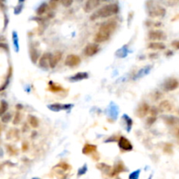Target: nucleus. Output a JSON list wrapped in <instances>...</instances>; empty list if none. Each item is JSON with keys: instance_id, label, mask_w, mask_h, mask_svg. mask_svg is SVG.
Masks as SVG:
<instances>
[{"instance_id": "nucleus-1", "label": "nucleus", "mask_w": 179, "mask_h": 179, "mask_svg": "<svg viewBox=\"0 0 179 179\" xmlns=\"http://www.w3.org/2000/svg\"><path fill=\"white\" fill-rule=\"evenodd\" d=\"M120 11L119 6L117 4H108L102 7L99 8L97 11L93 13L90 16V20L94 21L100 18H107L116 15Z\"/></svg>"}, {"instance_id": "nucleus-2", "label": "nucleus", "mask_w": 179, "mask_h": 179, "mask_svg": "<svg viewBox=\"0 0 179 179\" xmlns=\"http://www.w3.org/2000/svg\"><path fill=\"white\" fill-rule=\"evenodd\" d=\"M148 39L152 41H161L165 40L167 36L165 32L162 30H150L148 32Z\"/></svg>"}, {"instance_id": "nucleus-3", "label": "nucleus", "mask_w": 179, "mask_h": 179, "mask_svg": "<svg viewBox=\"0 0 179 179\" xmlns=\"http://www.w3.org/2000/svg\"><path fill=\"white\" fill-rule=\"evenodd\" d=\"M149 16L151 17H162L165 15V9L160 6H148Z\"/></svg>"}, {"instance_id": "nucleus-4", "label": "nucleus", "mask_w": 179, "mask_h": 179, "mask_svg": "<svg viewBox=\"0 0 179 179\" xmlns=\"http://www.w3.org/2000/svg\"><path fill=\"white\" fill-rule=\"evenodd\" d=\"M116 28H117V22L115 21L114 19H112V20H109V21H106L104 23L101 24L99 30L112 35V33L116 31Z\"/></svg>"}, {"instance_id": "nucleus-5", "label": "nucleus", "mask_w": 179, "mask_h": 179, "mask_svg": "<svg viewBox=\"0 0 179 179\" xmlns=\"http://www.w3.org/2000/svg\"><path fill=\"white\" fill-rule=\"evenodd\" d=\"M179 87V81L176 78H168L162 84V88L164 91L171 92L176 90Z\"/></svg>"}, {"instance_id": "nucleus-6", "label": "nucleus", "mask_w": 179, "mask_h": 179, "mask_svg": "<svg viewBox=\"0 0 179 179\" xmlns=\"http://www.w3.org/2000/svg\"><path fill=\"white\" fill-rule=\"evenodd\" d=\"M118 147L123 152H129L133 150V144L130 143V141L125 136H120L118 140Z\"/></svg>"}, {"instance_id": "nucleus-7", "label": "nucleus", "mask_w": 179, "mask_h": 179, "mask_svg": "<svg viewBox=\"0 0 179 179\" xmlns=\"http://www.w3.org/2000/svg\"><path fill=\"white\" fill-rule=\"evenodd\" d=\"M100 49L101 48H100L99 44H96V43L93 42V43L87 44V46H85L83 52L87 57H92V56H94L95 54H97L100 52Z\"/></svg>"}, {"instance_id": "nucleus-8", "label": "nucleus", "mask_w": 179, "mask_h": 179, "mask_svg": "<svg viewBox=\"0 0 179 179\" xmlns=\"http://www.w3.org/2000/svg\"><path fill=\"white\" fill-rule=\"evenodd\" d=\"M81 63V59L77 54H69L65 59V65L69 67H76Z\"/></svg>"}, {"instance_id": "nucleus-9", "label": "nucleus", "mask_w": 179, "mask_h": 179, "mask_svg": "<svg viewBox=\"0 0 179 179\" xmlns=\"http://www.w3.org/2000/svg\"><path fill=\"white\" fill-rule=\"evenodd\" d=\"M150 106L147 102H142L138 105L137 109L135 110V115L139 118H144L150 114Z\"/></svg>"}, {"instance_id": "nucleus-10", "label": "nucleus", "mask_w": 179, "mask_h": 179, "mask_svg": "<svg viewBox=\"0 0 179 179\" xmlns=\"http://www.w3.org/2000/svg\"><path fill=\"white\" fill-rule=\"evenodd\" d=\"M52 56L51 52H44L39 59V67L44 70L50 68V59Z\"/></svg>"}, {"instance_id": "nucleus-11", "label": "nucleus", "mask_w": 179, "mask_h": 179, "mask_svg": "<svg viewBox=\"0 0 179 179\" xmlns=\"http://www.w3.org/2000/svg\"><path fill=\"white\" fill-rule=\"evenodd\" d=\"M125 171H127V168L125 166V164L123 163L122 161H118L117 162H116L114 167L112 168V170L109 176L110 177H115L116 176H118L119 174L125 172Z\"/></svg>"}, {"instance_id": "nucleus-12", "label": "nucleus", "mask_w": 179, "mask_h": 179, "mask_svg": "<svg viewBox=\"0 0 179 179\" xmlns=\"http://www.w3.org/2000/svg\"><path fill=\"white\" fill-rule=\"evenodd\" d=\"M101 0H87L84 5L83 10L85 12L89 13V12L94 11L101 5Z\"/></svg>"}, {"instance_id": "nucleus-13", "label": "nucleus", "mask_w": 179, "mask_h": 179, "mask_svg": "<svg viewBox=\"0 0 179 179\" xmlns=\"http://www.w3.org/2000/svg\"><path fill=\"white\" fill-rule=\"evenodd\" d=\"M110 37H111L110 34L99 30L98 32H96V34L94 35V37H93V41L96 44H101V43H104L106 41L109 40Z\"/></svg>"}, {"instance_id": "nucleus-14", "label": "nucleus", "mask_w": 179, "mask_h": 179, "mask_svg": "<svg viewBox=\"0 0 179 179\" xmlns=\"http://www.w3.org/2000/svg\"><path fill=\"white\" fill-rule=\"evenodd\" d=\"M82 154L83 155H86V156H93V155H95L97 152V146L92 143H86V144L83 146L82 150H81Z\"/></svg>"}, {"instance_id": "nucleus-15", "label": "nucleus", "mask_w": 179, "mask_h": 179, "mask_svg": "<svg viewBox=\"0 0 179 179\" xmlns=\"http://www.w3.org/2000/svg\"><path fill=\"white\" fill-rule=\"evenodd\" d=\"M63 56V53L60 51H56L54 53H52L51 59H50V68H55L57 67V65L59 63V61L61 60Z\"/></svg>"}, {"instance_id": "nucleus-16", "label": "nucleus", "mask_w": 179, "mask_h": 179, "mask_svg": "<svg viewBox=\"0 0 179 179\" xmlns=\"http://www.w3.org/2000/svg\"><path fill=\"white\" fill-rule=\"evenodd\" d=\"M162 121L167 126H176L179 124V118L175 116H161Z\"/></svg>"}, {"instance_id": "nucleus-17", "label": "nucleus", "mask_w": 179, "mask_h": 179, "mask_svg": "<svg viewBox=\"0 0 179 179\" xmlns=\"http://www.w3.org/2000/svg\"><path fill=\"white\" fill-rule=\"evenodd\" d=\"M158 109L160 112H172L173 104L168 100H163L158 105Z\"/></svg>"}, {"instance_id": "nucleus-18", "label": "nucleus", "mask_w": 179, "mask_h": 179, "mask_svg": "<svg viewBox=\"0 0 179 179\" xmlns=\"http://www.w3.org/2000/svg\"><path fill=\"white\" fill-rule=\"evenodd\" d=\"M47 108L53 112H59L60 110H68L71 108H73L72 104H60V103H53V104L47 106Z\"/></svg>"}, {"instance_id": "nucleus-19", "label": "nucleus", "mask_w": 179, "mask_h": 179, "mask_svg": "<svg viewBox=\"0 0 179 179\" xmlns=\"http://www.w3.org/2000/svg\"><path fill=\"white\" fill-rule=\"evenodd\" d=\"M88 77H89V75H88L87 72H79L75 74L72 75L68 80L70 81H72V82H76V81L87 80V79H88Z\"/></svg>"}, {"instance_id": "nucleus-20", "label": "nucleus", "mask_w": 179, "mask_h": 179, "mask_svg": "<svg viewBox=\"0 0 179 179\" xmlns=\"http://www.w3.org/2000/svg\"><path fill=\"white\" fill-rule=\"evenodd\" d=\"M148 48L150 50L161 51V50H164L166 48V46L163 42H161V41H152L149 43Z\"/></svg>"}, {"instance_id": "nucleus-21", "label": "nucleus", "mask_w": 179, "mask_h": 179, "mask_svg": "<svg viewBox=\"0 0 179 179\" xmlns=\"http://www.w3.org/2000/svg\"><path fill=\"white\" fill-rule=\"evenodd\" d=\"M47 90L52 93H59V92H63L64 88H63V87H61L60 85H59V84H57V83H54L53 81H50L49 82H48Z\"/></svg>"}, {"instance_id": "nucleus-22", "label": "nucleus", "mask_w": 179, "mask_h": 179, "mask_svg": "<svg viewBox=\"0 0 179 179\" xmlns=\"http://www.w3.org/2000/svg\"><path fill=\"white\" fill-rule=\"evenodd\" d=\"M96 168L98 169L99 170H101L102 173L104 174H108L109 175L111 170H112V167L107 164V163H104V162H100V163H97L96 164Z\"/></svg>"}, {"instance_id": "nucleus-23", "label": "nucleus", "mask_w": 179, "mask_h": 179, "mask_svg": "<svg viewBox=\"0 0 179 179\" xmlns=\"http://www.w3.org/2000/svg\"><path fill=\"white\" fill-rule=\"evenodd\" d=\"M30 57H31V59L33 63L39 62V59L40 58V56L39 51L35 47H31V49H30Z\"/></svg>"}, {"instance_id": "nucleus-24", "label": "nucleus", "mask_w": 179, "mask_h": 179, "mask_svg": "<svg viewBox=\"0 0 179 179\" xmlns=\"http://www.w3.org/2000/svg\"><path fill=\"white\" fill-rule=\"evenodd\" d=\"M27 119H28V123H29V125L31 127L33 128H39V126H40V121H39L37 116H33V115H29Z\"/></svg>"}, {"instance_id": "nucleus-25", "label": "nucleus", "mask_w": 179, "mask_h": 179, "mask_svg": "<svg viewBox=\"0 0 179 179\" xmlns=\"http://www.w3.org/2000/svg\"><path fill=\"white\" fill-rule=\"evenodd\" d=\"M48 8H49L48 4L43 3V4L39 6V8L37 9V11H36L37 15H38V16H42V15H44V14L46 13V12L48 11Z\"/></svg>"}, {"instance_id": "nucleus-26", "label": "nucleus", "mask_w": 179, "mask_h": 179, "mask_svg": "<svg viewBox=\"0 0 179 179\" xmlns=\"http://www.w3.org/2000/svg\"><path fill=\"white\" fill-rule=\"evenodd\" d=\"M54 168H56V169L59 168V169H60L62 171H67V170L71 169V165H70L69 163H67V162H59L56 166H54Z\"/></svg>"}, {"instance_id": "nucleus-27", "label": "nucleus", "mask_w": 179, "mask_h": 179, "mask_svg": "<svg viewBox=\"0 0 179 179\" xmlns=\"http://www.w3.org/2000/svg\"><path fill=\"white\" fill-rule=\"evenodd\" d=\"M122 118H123V120L125 121V124H126V128H127V130L128 131H129L130 128H132V125H133V121H132V119H131L129 116H128L127 115H124V116H122Z\"/></svg>"}, {"instance_id": "nucleus-28", "label": "nucleus", "mask_w": 179, "mask_h": 179, "mask_svg": "<svg viewBox=\"0 0 179 179\" xmlns=\"http://www.w3.org/2000/svg\"><path fill=\"white\" fill-rule=\"evenodd\" d=\"M163 152L166 153V154H169V155H171L173 153V145L171 143H165L164 147H163Z\"/></svg>"}, {"instance_id": "nucleus-29", "label": "nucleus", "mask_w": 179, "mask_h": 179, "mask_svg": "<svg viewBox=\"0 0 179 179\" xmlns=\"http://www.w3.org/2000/svg\"><path fill=\"white\" fill-rule=\"evenodd\" d=\"M8 103L6 101H1V105H0V115H5L6 113V111L8 110Z\"/></svg>"}, {"instance_id": "nucleus-30", "label": "nucleus", "mask_w": 179, "mask_h": 179, "mask_svg": "<svg viewBox=\"0 0 179 179\" xmlns=\"http://www.w3.org/2000/svg\"><path fill=\"white\" fill-rule=\"evenodd\" d=\"M157 120V117L156 116H149L146 118V125H148L149 127L152 126Z\"/></svg>"}, {"instance_id": "nucleus-31", "label": "nucleus", "mask_w": 179, "mask_h": 179, "mask_svg": "<svg viewBox=\"0 0 179 179\" xmlns=\"http://www.w3.org/2000/svg\"><path fill=\"white\" fill-rule=\"evenodd\" d=\"M162 97V93L161 92H159V91H155V92L152 93V94H151V99H152V101H159L160 99Z\"/></svg>"}, {"instance_id": "nucleus-32", "label": "nucleus", "mask_w": 179, "mask_h": 179, "mask_svg": "<svg viewBox=\"0 0 179 179\" xmlns=\"http://www.w3.org/2000/svg\"><path fill=\"white\" fill-rule=\"evenodd\" d=\"M20 121H21V114H20L19 111H17V113L15 114L14 118H13V124L14 125H17L20 122Z\"/></svg>"}, {"instance_id": "nucleus-33", "label": "nucleus", "mask_w": 179, "mask_h": 179, "mask_svg": "<svg viewBox=\"0 0 179 179\" xmlns=\"http://www.w3.org/2000/svg\"><path fill=\"white\" fill-rule=\"evenodd\" d=\"M159 109H158V107H155V106H153V107H151L150 108V114L151 116H157V115L159 114Z\"/></svg>"}, {"instance_id": "nucleus-34", "label": "nucleus", "mask_w": 179, "mask_h": 179, "mask_svg": "<svg viewBox=\"0 0 179 179\" xmlns=\"http://www.w3.org/2000/svg\"><path fill=\"white\" fill-rule=\"evenodd\" d=\"M140 172H141V170H140V169H136V170H135L134 172H132V173L129 175L128 179H138L139 176H140Z\"/></svg>"}, {"instance_id": "nucleus-35", "label": "nucleus", "mask_w": 179, "mask_h": 179, "mask_svg": "<svg viewBox=\"0 0 179 179\" xmlns=\"http://www.w3.org/2000/svg\"><path fill=\"white\" fill-rule=\"evenodd\" d=\"M11 119H12V115L9 114V113H6L5 115H3V116H2V121L5 122V123L9 122V121H11Z\"/></svg>"}, {"instance_id": "nucleus-36", "label": "nucleus", "mask_w": 179, "mask_h": 179, "mask_svg": "<svg viewBox=\"0 0 179 179\" xmlns=\"http://www.w3.org/2000/svg\"><path fill=\"white\" fill-rule=\"evenodd\" d=\"M87 166L86 165H84V167H81L80 169H79V171H78V176H81V175H84V174L87 172Z\"/></svg>"}, {"instance_id": "nucleus-37", "label": "nucleus", "mask_w": 179, "mask_h": 179, "mask_svg": "<svg viewBox=\"0 0 179 179\" xmlns=\"http://www.w3.org/2000/svg\"><path fill=\"white\" fill-rule=\"evenodd\" d=\"M73 4V0H62V5L65 7H68Z\"/></svg>"}, {"instance_id": "nucleus-38", "label": "nucleus", "mask_w": 179, "mask_h": 179, "mask_svg": "<svg viewBox=\"0 0 179 179\" xmlns=\"http://www.w3.org/2000/svg\"><path fill=\"white\" fill-rule=\"evenodd\" d=\"M171 46L172 47H174L175 49L177 50H179V40H175L171 43Z\"/></svg>"}, {"instance_id": "nucleus-39", "label": "nucleus", "mask_w": 179, "mask_h": 179, "mask_svg": "<svg viewBox=\"0 0 179 179\" xmlns=\"http://www.w3.org/2000/svg\"><path fill=\"white\" fill-rule=\"evenodd\" d=\"M59 2H62V0H50V6L54 7Z\"/></svg>"}, {"instance_id": "nucleus-40", "label": "nucleus", "mask_w": 179, "mask_h": 179, "mask_svg": "<svg viewBox=\"0 0 179 179\" xmlns=\"http://www.w3.org/2000/svg\"><path fill=\"white\" fill-rule=\"evenodd\" d=\"M28 149H29V144H28V143H26V142L23 143V144H22V150H23V151H27Z\"/></svg>"}, {"instance_id": "nucleus-41", "label": "nucleus", "mask_w": 179, "mask_h": 179, "mask_svg": "<svg viewBox=\"0 0 179 179\" xmlns=\"http://www.w3.org/2000/svg\"><path fill=\"white\" fill-rule=\"evenodd\" d=\"M179 4V0H169V5L170 6H176Z\"/></svg>"}, {"instance_id": "nucleus-42", "label": "nucleus", "mask_w": 179, "mask_h": 179, "mask_svg": "<svg viewBox=\"0 0 179 179\" xmlns=\"http://www.w3.org/2000/svg\"><path fill=\"white\" fill-rule=\"evenodd\" d=\"M158 54L157 53H150V58L152 59V58H157L158 56H157Z\"/></svg>"}, {"instance_id": "nucleus-43", "label": "nucleus", "mask_w": 179, "mask_h": 179, "mask_svg": "<svg viewBox=\"0 0 179 179\" xmlns=\"http://www.w3.org/2000/svg\"><path fill=\"white\" fill-rule=\"evenodd\" d=\"M0 47H2V48H4V49H6V50H8V46L6 45V44L0 43Z\"/></svg>"}, {"instance_id": "nucleus-44", "label": "nucleus", "mask_w": 179, "mask_h": 179, "mask_svg": "<svg viewBox=\"0 0 179 179\" xmlns=\"http://www.w3.org/2000/svg\"><path fill=\"white\" fill-rule=\"evenodd\" d=\"M173 54V52H171V51H168L167 52H166V55H168V56H171Z\"/></svg>"}, {"instance_id": "nucleus-45", "label": "nucleus", "mask_w": 179, "mask_h": 179, "mask_svg": "<svg viewBox=\"0 0 179 179\" xmlns=\"http://www.w3.org/2000/svg\"><path fill=\"white\" fill-rule=\"evenodd\" d=\"M177 135L179 137V128H178V129H177Z\"/></svg>"}, {"instance_id": "nucleus-46", "label": "nucleus", "mask_w": 179, "mask_h": 179, "mask_svg": "<svg viewBox=\"0 0 179 179\" xmlns=\"http://www.w3.org/2000/svg\"><path fill=\"white\" fill-rule=\"evenodd\" d=\"M116 179H121V178H120V177H116Z\"/></svg>"}, {"instance_id": "nucleus-47", "label": "nucleus", "mask_w": 179, "mask_h": 179, "mask_svg": "<svg viewBox=\"0 0 179 179\" xmlns=\"http://www.w3.org/2000/svg\"><path fill=\"white\" fill-rule=\"evenodd\" d=\"M149 179H151V176H150V177H149Z\"/></svg>"}]
</instances>
